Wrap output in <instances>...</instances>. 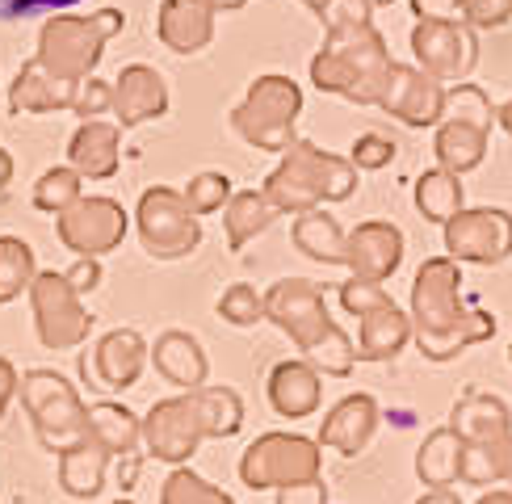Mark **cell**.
<instances>
[{"label":"cell","mask_w":512,"mask_h":504,"mask_svg":"<svg viewBox=\"0 0 512 504\" xmlns=\"http://www.w3.org/2000/svg\"><path fill=\"white\" fill-rule=\"evenodd\" d=\"M219 21V0H160L156 38L173 55H198L210 47Z\"/></svg>","instance_id":"d6986e66"},{"label":"cell","mask_w":512,"mask_h":504,"mask_svg":"<svg viewBox=\"0 0 512 504\" xmlns=\"http://www.w3.org/2000/svg\"><path fill=\"white\" fill-rule=\"evenodd\" d=\"M122 30H126V13L122 9H97L89 17L51 13L38 26V51H34V59L47 72L72 80V84H84L97 72V63L105 55V42H110L114 34H122Z\"/></svg>","instance_id":"5b68a950"},{"label":"cell","mask_w":512,"mask_h":504,"mask_svg":"<svg viewBox=\"0 0 512 504\" xmlns=\"http://www.w3.org/2000/svg\"><path fill=\"white\" fill-rule=\"evenodd\" d=\"M114 504H135V500H114Z\"/></svg>","instance_id":"6f0895ef"},{"label":"cell","mask_w":512,"mask_h":504,"mask_svg":"<svg viewBox=\"0 0 512 504\" xmlns=\"http://www.w3.org/2000/svg\"><path fill=\"white\" fill-rule=\"evenodd\" d=\"M487 139H492V126L475 122V118H441L437 135H433V156L437 168L445 173H475V168L487 160Z\"/></svg>","instance_id":"4316f807"},{"label":"cell","mask_w":512,"mask_h":504,"mask_svg":"<svg viewBox=\"0 0 512 504\" xmlns=\"http://www.w3.org/2000/svg\"><path fill=\"white\" fill-rule=\"evenodd\" d=\"M412 55L416 68L441 84H458L475 72L479 38L466 21H416L412 26Z\"/></svg>","instance_id":"9a60e30c"},{"label":"cell","mask_w":512,"mask_h":504,"mask_svg":"<svg viewBox=\"0 0 512 504\" xmlns=\"http://www.w3.org/2000/svg\"><path fill=\"white\" fill-rule=\"evenodd\" d=\"M13 181V156L5 152V147H0V189H5Z\"/></svg>","instance_id":"f907efd6"},{"label":"cell","mask_w":512,"mask_h":504,"mask_svg":"<svg viewBox=\"0 0 512 504\" xmlns=\"http://www.w3.org/2000/svg\"><path fill=\"white\" fill-rule=\"evenodd\" d=\"M412 341L429 362H454L496 336V320L462 299V269L454 257H429L412 278L408 299Z\"/></svg>","instance_id":"6da1fadb"},{"label":"cell","mask_w":512,"mask_h":504,"mask_svg":"<svg viewBox=\"0 0 512 504\" xmlns=\"http://www.w3.org/2000/svg\"><path fill=\"white\" fill-rule=\"evenodd\" d=\"M416 475L424 488H454L462 475V441L450 425L433 429L416 450Z\"/></svg>","instance_id":"1f68e13d"},{"label":"cell","mask_w":512,"mask_h":504,"mask_svg":"<svg viewBox=\"0 0 512 504\" xmlns=\"http://www.w3.org/2000/svg\"><path fill=\"white\" fill-rule=\"evenodd\" d=\"M63 278L72 282L76 294H93V290L101 286V261H97V257H76V265L63 273Z\"/></svg>","instance_id":"f6af8a7d"},{"label":"cell","mask_w":512,"mask_h":504,"mask_svg":"<svg viewBox=\"0 0 512 504\" xmlns=\"http://www.w3.org/2000/svg\"><path fill=\"white\" fill-rule=\"evenodd\" d=\"M89 437L110 458H126V454H135L143 446V420L126 404H110V399H101V404L89 408Z\"/></svg>","instance_id":"f1b7e54d"},{"label":"cell","mask_w":512,"mask_h":504,"mask_svg":"<svg viewBox=\"0 0 512 504\" xmlns=\"http://www.w3.org/2000/svg\"><path fill=\"white\" fill-rule=\"evenodd\" d=\"M475 504H512V492H483Z\"/></svg>","instance_id":"816d5d0a"},{"label":"cell","mask_w":512,"mask_h":504,"mask_svg":"<svg viewBox=\"0 0 512 504\" xmlns=\"http://www.w3.org/2000/svg\"><path fill=\"white\" fill-rule=\"evenodd\" d=\"M105 471H110V454L93 437H84L72 450L59 454V488L72 500H93L105 488Z\"/></svg>","instance_id":"83f0119b"},{"label":"cell","mask_w":512,"mask_h":504,"mask_svg":"<svg viewBox=\"0 0 512 504\" xmlns=\"http://www.w3.org/2000/svg\"><path fill=\"white\" fill-rule=\"evenodd\" d=\"M290 240H294V248L303 252V257H311V261L340 265V257H345V227H340L324 206H315V210H303V215H294Z\"/></svg>","instance_id":"4dcf8cb0"},{"label":"cell","mask_w":512,"mask_h":504,"mask_svg":"<svg viewBox=\"0 0 512 504\" xmlns=\"http://www.w3.org/2000/svg\"><path fill=\"white\" fill-rule=\"evenodd\" d=\"M277 504H328V488H324V479L294 483V488L277 492Z\"/></svg>","instance_id":"7dc6e473"},{"label":"cell","mask_w":512,"mask_h":504,"mask_svg":"<svg viewBox=\"0 0 512 504\" xmlns=\"http://www.w3.org/2000/svg\"><path fill=\"white\" fill-rule=\"evenodd\" d=\"M17 387H21V374H17V366L9 362V357H0V420H5V412H9V404H13Z\"/></svg>","instance_id":"c3c4849f"},{"label":"cell","mask_w":512,"mask_h":504,"mask_svg":"<svg viewBox=\"0 0 512 504\" xmlns=\"http://www.w3.org/2000/svg\"><path fill=\"white\" fill-rule=\"evenodd\" d=\"M231 194H236V185H231L227 173H198V177H189V185L181 189V198L185 206L194 210V215H219V210L231 202Z\"/></svg>","instance_id":"74e56055"},{"label":"cell","mask_w":512,"mask_h":504,"mask_svg":"<svg viewBox=\"0 0 512 504\" xmlns=\"http://www.w3.org/2000/svg\"><path fill=\"white\" fill-rule=\"evenodd\" d=\"M160 504H236V500L210 479H202L194 467H173L160 483Z\"/></svg>","instance_id":"8d00e7d4"},{"label":"cell","mask_w":512,"mask_h":504,"mask_svg":"<svg viewBox=\"0 0 512 504\" xmlns=\"http://www.w3.org/2000/svg\"><path fill=\"white\" fill-rule=\"evenodd\" d=\"M240 479L252 492H282L294 483L324 479V446L303 433H261L240 454Z\"/></svg>","instance_id":"ba28073f"},{"label":"cell","mask_w":512,"mask_h":504,"mask_svg":"<svg viewBox=\"0 0 512 504\" xmlns=\"http://www.w3.org/2000/svg\"><path fill=\"white\" fill-rule=\"evenodd\" d=\"M277 210L269 206V198L261 189H236L231 202L223 206V231H227V248L231 252H244L256 236H265L273 227Z\"/></svg>","instance_id":"f546056e"},{"label":"cell","mask_w":512,"mask_h":504,"mask_svg":"<svg viewBox=\"0 0 512 504\" xmlns=\"http://www.w3.org/2000/svg\"><path fill=\"white\" fill-rule=\"evenodd\" d=\"M147 362H152V345L135 328H114L93 345V353L80 357V378L93 391H126L143 378Z\"/></svg>","instance_id":"2e32d148"},{"label":"cell","mask_w":512,"mask_h":504,"mask_svg":"<svg viewBox=\"0 0 512 504\" xmlns=\"http://www.w3.org/2000/svg\"><path fill=\"white\" fill-rule=\"evenodd\" d=\"M34 278H38L34 248L21 236H0V307L21 299Z\"/></svg>","instance_id":"836d02e7"},{"label":"cell","mask_w":512,"mask_h":504,"mask_svg":"<svg viewBox=\"0 0 512 504\" xmlns=\"http://www.w3.org/2000/svg\"><path fill=\"white\" fill-rule=\"evenodd\" d=\"M378 110H387L403 126H412V131H429L445 114V84L433 80L429 72L412 68V63H395Z\"/></svg>","instance_id":"e0dca14e"},{"label":"cell","mask_w":512,"mask_h":504,"mask_svg":"<svg viewBox=\"0 0 512 504\" xmlns=\"http://www.w3.org/2000/svg\"><path fill=\"white\" fill-rule=\"evenodd\" d=\"M68 164L84 181H110L122 164V126L118 122H80L68 139Z\"/></svg>","instance_id":"d4e9b609"},{"label":"cell","mask_w":512,"mask_h":504,"mask_svg":"<svg viewBox=\"0 0 512 504\" xmlns=\"http://www.w3.org/2000/svg\"><path fill=\"white\" fill-rule=\"evenodd\" d=\"M504 483H512V437H508V450H504Z\"/></svg>","instance_id":"f5cc1de1"},{"label":"cell","mask_w":512,"mask_h":504,"mask_svg":"<svg viewBox=\"0 0 512 504\" xmlns=\"http://www.w3.org/2000/svg\"><path fill=\"white\" fill-rule=\"evenodd\" d=\"M269 408L286 420H303L319 412V399H324V374H319L307 357H286L269 370Z\"/></svg>","instance_id":"603a6c76"},{"label":"cell","mask_w":512,"mask_h":504,"mask_svg":"<svg viewBox=\"0 0 512 504\" xmlns=\"http://www.w3.org/2000/svg\"><path fill=\"white\" fill-rule=\"evenodd\" d=\"M445 257L458 265H504L512 257V215L500 206H462L445 223Z\"/></svg>","instance_id":"5bb4252c"},{"label":"cell","mask_w":512,"mask_h":504,"mask_svg":"<svg viewBox=\"0 0 512 504\" xmlns=\"http://www.w3.org/2000/svg\"><path fill=\"white\" fill-rule=\"evenodd\" d=\"M357 189V168L349 156H332L311 139H294L282 160L269 168L261 194L277 215H303L324 202H345Z\"/></svg>","instance_id":"277c9868"},{"label":"cell","mask_w":512,"mask_h":504,"mask_svg":"<svg viewBox=\"0 0 512 504\" xmlns=\"http://www.w3.org/2000/svg\"><path fill=\"white\" fill-rule=\"evenodd\" d=\"M139 244L152 261H181L202 244V223L185 206L181 189L173 185H147L135 206Z\"/></svg>","instance_id":"30bf717a"},{"label":"cell","mask_w":512,"mask_h":504,"mask_svg":"<svg viewBox=\"0 0 512 504\" xmlns=\"http://www.w3.org/2000/svg\"><path fill=\"white\" fill-rule=\"evenodd\" d=\"M17 395L34 425V437L42 441V450L63 454L76 441L89 437V404H84L80 391L59 370H26Z\"/></svg>","instance_id":"52a82bcc"},{"label":"cell","mask_w":512,"mask_h":504,"mask_svg":"<svg viewBox=\"0 0 512 504\" xmlns=\"http://www.w3.org/2000/svg\"><path fill=\"white\" fill-rule=\"evenodd\" d=\"M395 152H399L395 139L378 135V131H366V135H357V139H353L349 160H353L357 173H378V168H387V164L395 160Z\"/></svg>","instance_id":"60d3db41"},{"label":"cell","mask_w":512,"mask_h":504,"mask_svg":"<svg viewBox=\"0 0 512 504\" xmlns=\"http://www.w3.org/2000/svg\"><path fill=\"white\" fill-rule=\"evenodd\" d=\"M152 366L164 383H173L181 391H198L206 387V374H210V362H206V349L194 332H181V328H168L156 336L152 345Z\"/></svg>","instance_id":"484cf974"},{"label":"cell","mask_w":512,"mask_h":504,"mask_svg":"<svg viewBox=\"0 0 512 504\" xmlns=\"http://www.w3.org/2000/svg\"><path fill=\"white\" fill-rule=\"evenodd\" d=\"M110 110H114V80H97V76H89V80L80 84L72 114H76L80 122H97V118H105Z\"/></svg>","instance_id":"b9f144b4"},{"label":"cell","mask_w":512,"mask_h":504,"mask_svg":"<svg viewBox=\"0 0 512 504\" xmlns=\"http://www.w3.org/2000/svg\"><path fill=\"white\" fill-rule=\"evenodd\" d=\"M298 114H303V89H298L290 76L269 72V76H256L248 84L244 101L231 110V131H236L248 147H256V152L282 156L298 139L294 135Z\"/></svg>","instance_id":"8992f818"},{"label":"cell","mask_w":512,"mask_h":504,"mask_svg":"<svg viewBox=\"0 0 512 504\" xmlns=\"http://www.w3.org/2000/svg\"><path fill=\"white\" fill-rule=\"evenodd\" d=\"M450 429L458 433L462 446H487V450H508L512 437V412L500 395L492 391H466L450 408Z\"/></svg>","instance_id":"ffe728a7"},{"label":"cell","mask_w":512,"mask_h":504,"mask_svg":"<svg viewBox=\"0 0 512 504\" xmlns=\"http://www.w3.org/2000/svg\"><path fill=\"white\" fill-rule=\"evenodd\" d=\"M462 21L471 30H504L512 21V0H466Z\"/></svg>","instance_id":"7bdbcfd3"},{"label":"cell","mask_w":512,"mask_h":504,"mask_svg":"<svg viewBox=\"0 0 512 504\" xmlns=\"http://www.w3.org/2000/svg\"><path fill=\"white\" fill-rule=\"evenodd\" d=\"M118 126H143V122H156L168 114V84L156 68L147 63H126L114 80V110Z\"/></svg>","instance_id":"7402d4cb"},{"label":"cell","mask_w":512,"mask_h":504,"mask_svg":"<svg viewBox=\"0 0 512 504\" xmlns=\"http://www.w3.org/2000/svg\"><path fill=\"white\" fill-rule=\"evenodd\" d=\"M215 311L231 328H252V324L265 320V294H256V286H248V282H236L219 294Z\"/></svg>","instance_id":"f35d334b"},{"label":"cell","mask_w":512,"mask_h":504,"mask_svg":"<svg viewBox=\"0 0 512 504\" xmlns=\"http://www.w3.org/2000/svg\"><path fill=\"white\" fill-rule=\"evenodd\" d=\"M315 17L324 21V34H345V30H357V26H370L374 5L370 0H324Z\"/></svg>","instance_id":"ab89813d"},{"label":"cell","mask_w":512,"mask_h":504,"mask_svg":"<svg viewBox=\"0 0 512 504\" xmlns=\"http://www.w3.org/2000/svg\"><path fill=\"white\" fill-rule=\"evenodd\" d=\"M303 5H307L311 13H319V5H324V0H303Z\"/></svg>","instance_id":"11a10c76"},{"label":"cell","mask_w":512,"mask_h":504,"mask_svg":"<svg viewBox=\"0 0 512 504\" xmlns=\"http://www.w3.org/2000/svg\"><path fill=\"white\" fill-rule=\"evenodd\" d=\"M466 0H412V13L420 21H462Z\"/></svg>","instance_id":"bcb514c9"},{"label":"cell","mask_w":512,"mask_h":504,"mask_svg":"<svg viewBox=\"0 0 512 504\" xmlns=\"http://www.w3.org/2000/svg\"><path fill=\"white\" fill-rule=\"evenodd\" d=\"M353 278L361 282H387L403 265V231L387 219H366L345 231V257H340Z\"/></svg>","instance_id":"ac0fdd59"},{"label":"cell","mask_w":512,"mask_h":504,"mask_svg":"<svg viewBox=\"0 0 512 504\" xmlns=\"http://www.w3.org/2000/svg\"><path fill=\"white\" fill-rule=\"evenodd\" d=\"M80 0H0V21H21L34 13H55V9H72Z\"/></svg>","instance_id":"ee69618b"},{"label":"cell","mask_w":512,"mask_h":504,"mask_svg":"<svg viewBox=\"0 0 512 504\" xmlns=\"http://www.w3.org/2000/svg\"><path fill=\"white\" fill-rule=\"evenodd\" d=\"M126 231H131V215L122 210L118 198L105 194H84L76 198L63 215H55V236L59 244L76 252V257H105V252L122 248Z\"/></svg>","instance_id":"4fadbf2b"},{"label":"cell","mask_w":512,"mask_h":504,"mask_svg":"<svg viewBox=\"0 0 512 504\" xmlns=\"http://www.w3.org/2000/svg\"><path fill=\"white\" fill-rule=\"evenodd\" d=\"M416 210L429 223H450L458 210H462V177L445 173V168H429V173L416 177Z\"/></svg>","instance_id":"d6a6232c"},{"label":"cell","mask_w":512,"mask_h":504,"mask_svg":"<svg viewBox=\"0 0 512 504\" xmlns=\"http://www.w3.org/2000/svg\"><path fill=\"white\" fill-rule=\"evenodd\" d=\"M378 420H382L378 399L366 395V391H357V395H345L340 404L328 408V416L319 420V437L315 441L319 446H328V450H336V454L353 458L374 441Z\"/></svg>","instance_id":"44dd1931"},{"label":"cell","mask_w":512,"mask_h":504,"mask_svg":"<svg viewBox=\"0 0 512 504\" xmlns=\"http://www.w3.org/2000/svg\"><path fill=\"white\" fill-rule=\"evenodd\" d=\"M391 47L382 30L374 26H357L345 34H324V47L311 59V84L319 93L353 101V105H378L387 93L391 80Z\"/></svg>","instance_id":"3957f363"},{"label":"cell","mask_w":512,"mask_h":504,"mask_svg":"<svg viewBox=\"0 0 512 504\" xmlns=\"http://www.w3.org/2000/svg\"><path fill=\"white\" fill-rule=\"evenodd\" d=\"M206 437V420H202V404L194 391L156 399L152 412L143 416V446L156 462L168 467H185L189 458L198 454V446Z\"/></svg>","instance_id":"7c38bea8"},{"label":"cell","mask_w":512,"mask_h":504,"mask_svg":"<svg viewBox=\"0 0 512 504\" xmlns=\"http://www.w3.org/2000/svg\"><path fill=\"white\" fill-rule=\"evenodd\" d=\"M416 504H462V496L458 492H450V488H429Z\"/></svg>","instance_id":"681fc988"},{"label":"cell","mask_w":512,"mask_h":504,"mask_svg":"<svg viewBox=\"0 0 512 504\" xmlns=\"http://www.w3.org/2000/svg\"><path fill=\"white\" fill-rule=\"evenodd\" d=\"M265 320L294 341L319 374L345 378L357 362V345L349 332L332 320L328 299L311 278H282L265 290Z\"/></svg>","instance_id":"7a4b0ae2"},{"label":"cell","mask_w":512,"mask_h":504,"mask_svg":"<svg viewBox=\"0 0 512 504\" xmlns=\"http://www.w3.org/2000/svg\"><path fill=\"white\" fill-rule=\"evenodd\" d=\"M370 5H395V0H370Z\"/></svg>","instance_id":"9f6ffc18"},{"label":"cell","mask_w":512,"mask_h":504,"mask_svg":"<svg viewBox=\"0 0 512 504\" xmlns=\"http://www.w3.org/2000/svg\"><path fill=\"white\" fill-rule=\"evenodd\" d=\"M30 315H34V332L42 349L51 353H68L80 349L93 332V315L84 311L80 294L72 290V282L55 269H38V278L30 282Z\"/></svg>","instance_id":"8fae6325"},{"label":"cell","mask_w":512,"mask_h":504,"mask_svg":"<svg viewBox=\"0 0 512 504\" xmlns=\"http://www.w3.org/2000/svg\"><path fill=\"white\" fill-rule=\"evenodd\" d=\"M198 404H202V420H206V437L223 441L236 437L244 429V399L231 387H198Z\"/></svg>","instance_id":"e575fe53"},{"label":"cell","mask_w":512,"mask_h":504,"mask_svg":"<svg viewBox=\"0 0 512 504\" xmlns=\"http://www.w3.org/2000/svg\"><path fill=\"white\" fill-rule=\"evenodd\" d=\"M340 307L357 315V362H395L412 345V320L399 311L382 282H340Z\"/></svg>","instance_id":"9c48e42d"},{"label":"cell","mask_w":512,"mask_h":504,"mask_svg":"<svg viewBox=\"0 0 512 504\" xmlns=\"http://www.w3.org/2000/svg\"><path fill=\"white\" fill-rule=\"evenodd\" d=\"M248 0H219V9H244Z\"/></svg>","instance_id":"db71d44e"},{"label":"cell","mask_w":512,"mask_h":504,"mask_svg":"<svg viewBox=\"0 0 512 504\" xmlns=\"http://www.w3.org/2000/svg\"><path fill=\"white\" fill-rule=\"evenodd\" d=\"M76 198H84V177L72 164H55L34 181V206L47 215H63Z\"/></svg>","instance_id":"d590c367"},{"label":"cell","mask_w":512,"mask_h":504,"mask_svg":"<svg viewBox=\"0 0 512 504\" xmlns=\"http://www.w3.org/2000/svg\"><path fill=\"white\" fill-rule=\"evenodd\" d=\"M80 84L63 80L55 72H47L38 59L21 63V72L9 84V114H55V110H72L76 105Z\"/></svg>","instance_id":"cb8c5ba5"}]
</instances>
